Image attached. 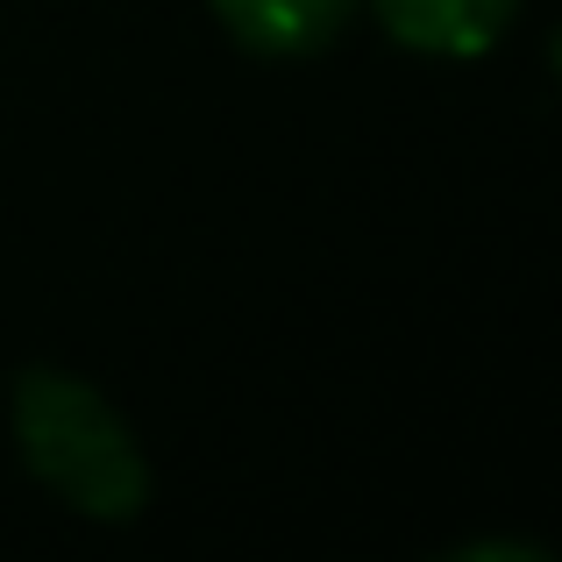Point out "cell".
Returning <instances> with one entry per match:
<instances>
[{
	"mask_svg": "<svg viewBox=\"0 0 562 562\" xmlns=\"http://www.w3.org/2000/svg\"><path fill=\"white\" fill-rule=\"evenodd\" d=\"M384 29L427 57H477L513 22V0H378Z\"/></svg>",
	"mask_w": 562,
	"mask_h": 562,
	"instance_id": "cell-2",
	"label": "cell"
},
{
	"mask_svg": "<svg viewBox=\"0 0 562 562\" xmlns=\"http://www.w3.org/2000/svg\"><path fill=\"white\" fill-rule=\"evenodd\" d=\"M14 435L22 456L65 506H79L86 520H128L150 492L143 456L128 441V427L114 420V406L93 384L65 371H29L14 392Z\"/></svg>",
	"mask_w": 562,
	"mask_h": 562,
	"instance_id": "cell-1",
	"label": "cell"
},
{
	"mask_svg": "<svg viewBox=\"0 0 562 562\" xmlns=\"http://www.w3.org/2000/svg\"><path fill=\"white\" fill-rule=\"evenodd\" d=\"M214 14L263 57H306L342 29L349 0H214Z\"/></svg>",
	"mask_w": 562,
	"mask_h": 562,
	"instance_id": "cell-3",
	"label": "cell"
}]
</instances>
